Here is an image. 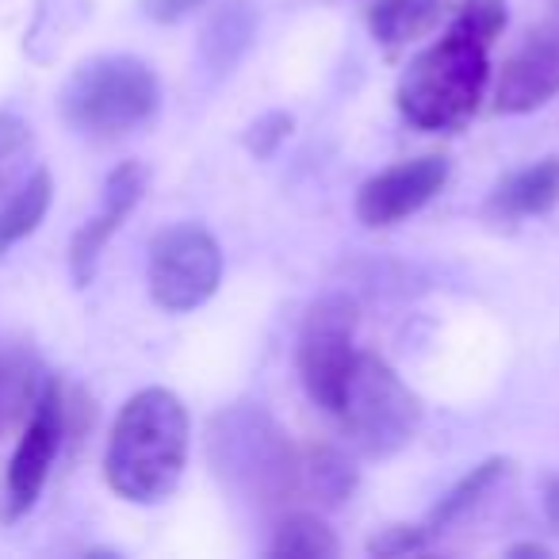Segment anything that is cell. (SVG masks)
Segmentation results:
<instances>
[{"instance_id": "5bb4252c", "label": "cell", "mask_w": 559, "mask_h": 559, "mask_svg": "<svg viewBox=\"0 0 559 559\" xmlns=\"http://www.w3.org/2000/svg\"><path fill=\"white\" fill-rule=\"evenodd\" d=\"M513 475V460H483L479 467H472V475H464V479L456 483V487L449 490V495L437 502V510L429 513V536L433 533H449V528L464 525L467 518H472L475 510H483L487 506V498L495 495L498 487H502L506 479Z\"/></svg>"}, {"instance_id": "cb8c5ba5", "label": "cell", "mask_w": 559, "mask_h": 559, "mask_svg": "<svg viewBox=\"0 0 559 559\" xmlns=\"http://www.w3.org/2000/svg\"><path fill=\"white\" fill-rule=\"evenodd\" d=\"M544 518H548L551 533L559 536V475L544 479Z\"/></svg>"}, {"instance_id": "8fae6325", "label": "cell", "mask_w": 559, "mask_h": 559, "mask_svg": "<svg viewBox=\"0 0 559 559\" xmlns=\"http://www.w3.org/2000/svg\"><path fill=\"white\" fill-rule=\"evenodd\" d=\"M142 192H146V169L139 162H123L111 169V177L104 180V195L96 215L85 218L78 234L70 241V276L78 288L93 284L96 269H100V257L108 249V241L116 238V230L123 226V218L139 207Z\"/></svg>"}, {"instance_id": "8992f818", "label": "cell", "mask_w": 559, "mask_h": 559, "mask_svg": "<svg viewBox=\"0 0 559 559\" xmlns=\"http://www.w3.org/2000/svg\"><path fill=\"white\" fill-rule=\"evenodd\" d=\"M150 296L162 311L185 314L203 307L223 280V249L211 230L195 223H177L162 230L150 246Z\"/></svg>"}, {"instance_id": "d6986e66", "label": "cell", "mask_w": 559, "mask_h": 559, "mask_svg": "<svg viewBox=\"0 0 559 559\" xmlns=\"http://www.w3.org/2000/svg\"><path fill=\"white\" fill-rule=\"evenodd\" d=\"M43 372L27 357L0 353V433L16 418H27L43 391Z\"/></svg>"}, {"instance_id": "ac0fdd59", "label": "cell", "mask_w": 559, "mask_h": 559, "mask_svg": "<svg viewBox=\"0 0 559 559\" xmlns=\"http://www.w3.org/2000/svg\"><path fill=\"white\" fill-rule=\"evenodd\" d=\"M337 551L342 544H337L334 528L314 513H292L288 521H280L269 544V556L276 559H334Z\"/></svg>"}, {"instance_id": "7402d4cb", "label": "cell", "mask_w": 559, "mask_h": 559, "mask_svg": "<svg viewBox=\"0 0 559 559\" xmlns=\"http://www.w3.org/2000/svg\"><path fill=\"white\" fill-rule=\"evenodd\" d=\"M429 544V528L426 525H388L368 540V551L380 559H399L421 551Z\"/></svg>"}, {"instance_id": "4fadbf2b", "label": "cell", "mask_w": 559, "mask_h": 559, "mask_svg": "<svg viewBox=\"0 0 559 559\" xmlns=\"http://www.w3.org/2000/svg\"><path fill=\"white\" fill-rule=\"evenodd\" d=\"M257 39V4L253 0H223L207 16L200 35V58L215 78L238 70Z\"/></svg>"}, {"instance_id": "44dd1931", "label": "cell", "mask_w": 559, "mask_h": 559, "mask_svg": "<svg viewBox=\"0 0 559 559\" xmlns=\"http://www.w3.org/2000/svg\"><path fill=\"white\" fill-rule=\"evenodd\" d=\"M292 127H296V119L288 116V111H269V116H261L253 127L246 131V146L253 157H272L284 142H288Z\"/></svg>"}, {"instance_id": "52a82bcc", "label": "cell", "mask_w": 559, "mask_h": 559, "mask_svg": "<svg viewBox=\"0 0 559 559\" xmlns=\"http://www.w3.org/2000/svg\"><path fill=\"white\" fill-rule=\"evenodd\" d=\"M357 304L349 296H326L307 311L299 330V376L314 406L326 414L342 403L345 380L357 365Z\"/></svg>"}, {"instance_id": "277c9868", "label": "cell", "mask_w": 559, "mask_h": 559, "mask_svg": "<svg viewBox=\"0 0 559 559\" xmlns=\"http://www.w3.org/2000/svg\"><path fill=\"white\" fill-rule=\"evenodd\" d=\"M162 108L154 70L131 55H108L78 66L62 88V116L88 139H119L139 131Z\"/></svg>"}, {"instance_id": "3957f363", "label": "cell", "mask_w": 559, "mask_h": 559, "mask_svg": "<svg viewBox=\"0 0 559 559\" xmlns=\"http://www.w3.org/2000/svg\"><path fill=\"white\" fill-rule=\"evenodd\" d=\"M211 464L218 479L264 506L288 502L296 495L299 452L288 433L257 406H230L211 421Z\"/></svg>"}, {"instance_id": "9a60e30c", "label": "cell", "mask_w": 559, "mask_h": 559, "mask_svg": "<svg viewBox=\"0 0 559 559\" xmlns=\"http://www.w3.org/2000/svg\"><path fill=\"white\" fill-rule=\"evenodd\" d=\"M50 200H55V180L50 169L35 165V173L0 203V257L9 253L16 241H24L27 234L39 230V223L47 218Z\"/></svg>"}, {"instance_id": "ffe728a7", "label": "cell", "mask_w": 559, "mask_h": 559, "mask_svg": "<svg viewBox=\"0 0 559 559\" xmlns=\"http://www.w3.org/2000/svg\"><path fill=\"white\" fill-rule=\"evenodd\" d=\"M35 173V134L12 111H0V203Z\"/></svg>"}, {"instance_id": "d4e9b609", "label": "cell", "mask_w": 559, "mask_h": 559, "mask_svg": "<svg viewBox=\"0 0 559 559\" xmlns=\"http://www.w3.org/2000/svg\"><path fill=\"white\" fill-rule=\"evenodd\" d=\"M510 556H548V548L544 544H513Z\"/></svg>"}, {"instance_id": "30bf717a", "label": "cell", "mask_w": 559, "mask_h": 559, "mask_svg": "<svg viewBox=\"0 0 559 559\" xmlns=\"http://www.w3.org/2000/svg\"><path fill=\"white\" fill-rule=\"evenodd\" d=\"M449 180V162L437 154L414 157V162H399L391 169L376 173L365 180L357 192V218L372 230L380 226H395L421 211Z\"/></svg>"}, {"instance_id": "e0dca14e", "label": "cell", "mask_w": 559, "mask_h": 559, "mask_svg": "<svg viewBox=\"0 0 559 559\" xmlns=\"http://www.w3.org/2000/svg\"><path fill=\"white\" fill-rule=\"evenodd\" d=\"M449 4L452 0H376L372 32L388 47H406L433 32Z\"/></svg>"}, {"instance_id": "ba28073f", "label": "cell", "mask_w": 559, "mask_h": 559, "mask_svg": "<svg viewBox=\"0 0 559 559\" xmlns=\"http://www.w3.org/2000/svg\"><path fill=\"white\" fill-rule=\"evenodd\" d=\"M66 433H70V406H66L62 388L55 380H47L32 414H27L24 433H20V444L9 464V483H4V518L9 521L24 518L39 502L50 467H55L58 452H62Z\"/></svg>"}, {"instance_id": "7a4b0ae2", "label": "cell", "mask_w": 559, "mask_h": 559, "mask_svg": "<svg viewBox=\"0 0 559 559\" xmlns=\"http://www.w3.org/2000/svg\"><path fill=\"white\" fill-rule=\"evenodd\" d=\"M188 460V411L173 391L131 395L111 426L104 475L119 498L154 506L177 490Z\"/></svg>"}, {"instance_id": "2e32d148", "label": "cell", "mask_w": 559, "mask_h": 559, "mask_svg": "<svg viewBox=\"0 0 559 559\" xmlns=\"http://www.w3.org/2000/svg\"><path fill=\"white\" fill-rule=\"evenodd\" d=\"M357 490V467L342 456L337 449H307L299 456L296 495L314 498L319 506H342Z\"/></svg>"}, {"instance_id": "6da1fadb", "label": "cell", "mask_w": 559, "mask_h": 559, "mask_svg": "<svg viewBox=\"0 0 559 559\" xmlns=\"http://www.w3.org/2000/svg\"><path fill=\"white\" fill-rule=\"evenodd\" d=\"M506 27V0H460L452 24L399 81V108L421 131H456L479 108L490 81V47Z\"/></svg>"}, {"instance_id": "603a6c76", "label": "cell", "mask_w": 559, "mask_h": 559, "mask_svg": "<svg viewBox=\"0 0 559 559\" xmlns=\"http://www.w3.org/2000/svg\"><path fill=\"white\" fill-rule=\"evenodd\" d=\"M139 4L154 24H180V20H188L192 12L207 9L211 0H139Z\"/></svg>"}, {"instance_id": "7c38bea8", "label": "cell", "mask_w": 559, "mask_h": 559, "mask_svg": "<svg viewBox=\"0 0 559 559\" xmlns=\"http://www.w3.org/2000/svg\"><path fill=\"white\" fill-rule=\"evenodd\" d=\"M559 203V157H544V162L518 169L490 192L487 215L495 223H518V218L548 215Z\"/></svg>"}, {"instance_id": "9c48e42d", "label": "cell", "mask_w": 559, "mask_h": 559, "mask_svg": "<svg viewBox=\"0 0 559 559\" xmlns=\"http://www.w3.org/2000/svg\"><path fill=\"white\" fill-rule=\"evenodd\" d=\"M559 93V0L528 27L525 39L513 47L502 62L495 85V108L502 116H525L536 111Z\"/></svg>"}, {"instance_id": "5b68a950", "label": "cell", "mask_w": 559, "mask_h": 559, "mask_svg": "<svg viewBox=\"0 0 559 559\" xmlns=\"http://www.w3.org/2000/svg\"><path fill=\"white\" fill-rule=\"evenodd\" d=\"M334 414L365 456H395L418 433L421 403L388 360L357 353V365L345 380L342 403Z\"/></svg>"}]
</instances>
